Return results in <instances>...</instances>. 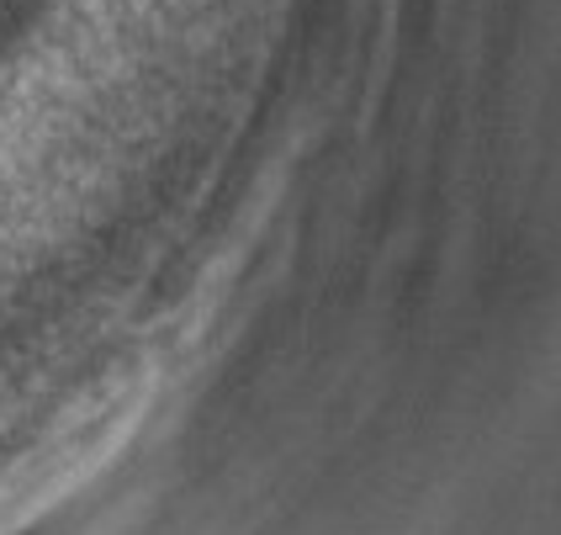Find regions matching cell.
<instances>
[{"mask_svg": "<svg viewBox=\"0 0 561 535\" xmlns=\"http://www.w3.org/2000/svg\"><path fill=\"white\" fill-rule=\"evenodd\" d=\"M149 387L117 377L95 387L85 403L54 419L43 441H32L11 467H0V535L27 531L48 509H59L75 488H85L144 424Z\"/></svg>", "mask_w": 561, "mask_h": 535, "instance_id": "1", "label": "cell"}]
</instances>
